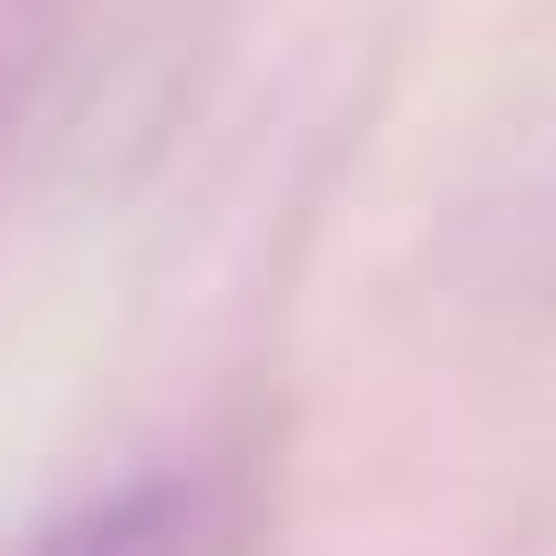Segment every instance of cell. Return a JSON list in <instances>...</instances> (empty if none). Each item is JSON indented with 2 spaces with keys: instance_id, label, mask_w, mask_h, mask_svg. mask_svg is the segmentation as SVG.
<instances>
[{
  "instance_id": "1",
  "label": "cell",
  "mask_w": 556,
  "mask_h": 556,
  "mask_svg": "<svg viewBox=\"0 0 556 556\" xmlns=\"http://www.w3.org/2000/svg\"><path fill=\"white\" fill-rule=\"evenodd\" d=\"M31 556H197V505L176 484H135V495H103L73 526H52Z\"/></svg>"
},
{
  "instance_id": "2",
  "label": "cell",
  "mask_w": 556,
  "mask_h": 556,
  "mask_svg": "<svg viewBox=\"0 0 556 556\" xmlns=\"http://www.w3.org/2000/svg\"><path fill=\"white\" fill-rule=\"evenodd\" d=\"M546 227H556V186H546Z\"/></svg>"
}]
</instances>
